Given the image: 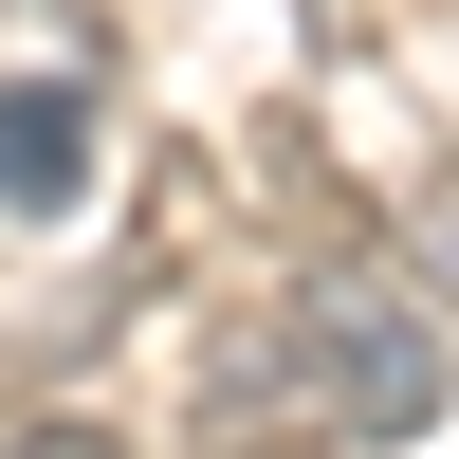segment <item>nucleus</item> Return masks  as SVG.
I'll use <instances>...</instances> for the list:
<instances>
[{
    "label": "nucleus",
    "mask_w": 459,
    "mask_h": 459,
    "mask_svg": "<svg viewBox=\"0 0 459 459\" xmlns=\"http://www.w3.org/2000/svg\"><path fill=\"white\" fill-rule=\"evenodd\" d=\"M92 203V92L74 74H0V221Z\"/></svg>",
    "instance_id": "obj_1"
},
{
    "label": "nucleus",
    "mask_w": 459,
    "mask_h": 459,
    "mask_svg": "<svg viewBox=\"0 0 459 459\" xmlns=\"http://www.w3.org/2000/svg\"><path fill=\"white\" fill-rule=\"evenodd\" d=\"M404 276H423V313L459 331V184H423V203H404Z\"/></svg>",
    "instance_id": "obj_2"
},
{
    "label": "nucleus",
    "mask_w": 459,
    "mask_h": 459,
    "mask_svg": "<svg viewBox=\"0 0 459 459\" xmlns=\"http://www.w3.org/2000/svg\"><path fill=\"white\" fill-rule=\"evenodd\" d=\"M0 459H129V423H92V404H19Z\"/></svg>",
    "instance_id": "obj_3"
}]
</instances>
